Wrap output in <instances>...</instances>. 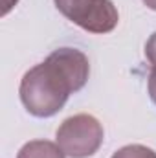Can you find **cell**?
<instances>
[{"label": "cell", "mask_w": 156, "mask_h": 158, "mask_svg": "<svg viewBox=\"0 0 156 158\" xmlns=\"http://www.w3.org/2000/svg\"><path fill=\"white\" fill-rule=\"evenodd\" d=\"M90 76L88 57L76 48H59L30 68L18 86L24 109L35 118H51L81 90Z\"/></svg>", "instance_id": "obj_1"}, {"label": "cell", "mask_w": 156, "mask_h": 158, "mask_svg": "<svg viewBox=\"0 0 156 158\" xmlns=\"http://www.w3.org/2000/svg\"><path fill=\"white\" fill-rule=\"evenodd\" d=\"M103 125L92 114H76L66 118L57 129L55 140L70 158L94 156L103 145Z\"/></svg>", "instance_id": "obj_2"}, {"label": "cell", "mask_w": 156, "mask_h": 158, "mask_svg": "<svg viewBox=\"0 0 156 158\" xmlns=\"http://www.w3.org/2000/svg\"><path fill=\"white\" fill-rule=\"evenodd\" d=\"M55 7L76 26L90 33H110L119 22L112 0H53Z\"/></svg>", "instance_id": "obj_3"}, {"label": "cell", "mask_w": 156, "mask_h": 158, "mask_svg": "<svg viewBox=\"0 0 156 158\" xmlns=\"http://www.w3.org/2000/svg\"><path fill=\"white\" fill-rule=\"evenodd\" d=\"M63 149L48 140H31L24 143L18 151L17 158H64Z\"/></svg>", "instance_id": "obj_4"}, {"label": "cell", "mask_w": 156, "mask_h": 158, "mask_svg": "<svg viewBox=\"0 0 156 158\" xmlns=\"http://www.w3.org/2000/svg\"><path fill=\"white\" fill-rule=\"evenodd\" d=\"M112 158H156V153L147 145L130 143V145H125V147L117 149L112 155Z\"/></svg>", "instance_id": "obj_5"}, {"label": "cell", "mask_w": 156, "mask_h": 158, "mask_svg": "<svg viewBox=\"0 0 156 158\" xmlns=\"http://www.w3.org/2000/svg\"><path fill=\"white\" fill-rule=\"evenodd\" d=\"M145 57L149 59L151 64H156V31L145 42Z\"/></svg>", "instance_id": "obj_6"}, {"label": "cell", "mask_w": 156, "mask_h": 158, "mask_svg": "<svg viewBox=\"0 0 156 158\" xmlns=\"http://www.w3.org/2000/svg\"><path fill=\"white\" fill-rule=\"evenodd\" d=\"M147 88H149V96L156 105V64H151V72H149V81H147Z\"/></svg>", "instance_id": "obj_7"}, {"label": "cell", "mask_w": 156, "mask_h": 158, "mask_svg": "<svg viewBox=\"0 0 156 158\" xmlns=\"http://www.w3.org/2000/svg\"><path fill=\"white\" fill-rule=\"evenodd\" d=\"M149 9H153V11H156V0H142Z\"/></svg>", "instance_id": "obj_8"}]
</instances>
